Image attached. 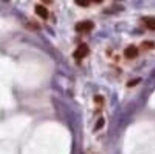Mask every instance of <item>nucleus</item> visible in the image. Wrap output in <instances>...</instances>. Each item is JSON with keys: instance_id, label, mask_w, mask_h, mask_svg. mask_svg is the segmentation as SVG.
Segmentation results:
<instances>
[{"instance_id": "obj_7", "label": "nucleus", "mask_w": 155, "mask_h": 154, "mask_svg": "<svg viewBox=\"0 0 155 154\" xmlns=\"http://www.w3.org/2000/svg\"><path fill=\"white\" fill-rule=\"evenodd\" d=\"M140 78H138V79H134V80H131V81L130 82V83H127V86L129 87H133V86H135V85H137L139 82H140Z\"/></svg>"}, {"instance_id": "obj_2", "label": "nucleus", "mask_w": 155, "mask_h": 154, "mask_svg": "<svg viewBox=\"0 0 155 154\" xmlns=\"http://www.w3.org/2000/svg\"><path fill=\"white\" fill-rule=\"evenodd\" d=\"M87 53H89V47L86 44H82L76 49V51L73 53V56L76 59H82L87 55Z\"/></svg>"}, {"instance_id": "obj_6", "label": "nucleus", "mask_w": 155, "mask_h": 154, "mask_svg": "<svg viewBox=\"0 0 155 154\" xmlns=\"http://www.w3.org/2000/svg\"><path fill=\"white\" fill-rule=\"evenodd\" d=\"M104 124H105V121H104V119H102L101 118L99 121L97 122V124H96V128H95V130H97V129H100L102 126H104Z\"/></svg>"}, {"instance_id": "obj_3", "label": "nucleus", "mask_w": 155, "mask_h": 154, "mask_svg": "<svg viewBox=\"0 0 155 154\" xmlns=\"http://www.w3.org/2000/svg\"><path fill=\"white\" fill-rule=\"evenodd\" d=\"M124 54L127 58H130V59L135 58L138 55V49L135 46H130L125 50Z\"/></svg>"}, {"instance_id": "obj_4", "label": "nucleus", "mask_w": 155, "mask_h": 154, "mask_svg": "<svg viewBox=\"0 0 155 154\" xmlns=\"http://www.w3.org/2000/svg\"><path fill=\"white\" fill-rule=\"evenodd\" d=\"M35 12L37 13V15H39L43 19H47L49 17V11L44 6L42 5H37L35 7Z\"/></svg>"}, {"instance_id": "obj_5", "label": "nucleus", "mask_w": 155, "mask_h": 154, "mask_svg": "<svg viewBox=\"0 0 155 154\" xmlns=\"http://www.w3.org/2000/svg\"><path fill=\"white\" fill-rule=\"evenodd\" d=\"M144 22L147 29L155 31V17H145Z\"/></svg>"}, {"instance_id": "obj_8", "label": "nucleus", "mask_w": 155, "mask_h": 154, "mask_svg": "<svg viewBox=\"0 0 155 154\" xmlns=\"http://www.w3.org/2000/svg\"><path fill=\"white\" fill-rule=\"evenodd\" d=\"M75 3L78 4V5H80V6H87V5L90 4L89 1H83V0H82V1H79V0H76Z\"/></svg>"}, {"instance_id": "obj_1", "label": "nucleus", "mask_w": 155, "mask_h": 154, "mask_svg": "<svg viewBox=\"0 0 155 154\" xmlns=\"http://www.w3.org/2000/svg\"><path fill=\"white\" fill-rule=\"evenodd\" d=\"M94 28V24L91 21H83L79 22L75 26V31L78 32H87Z\"/></svg>"}]
</instances>
